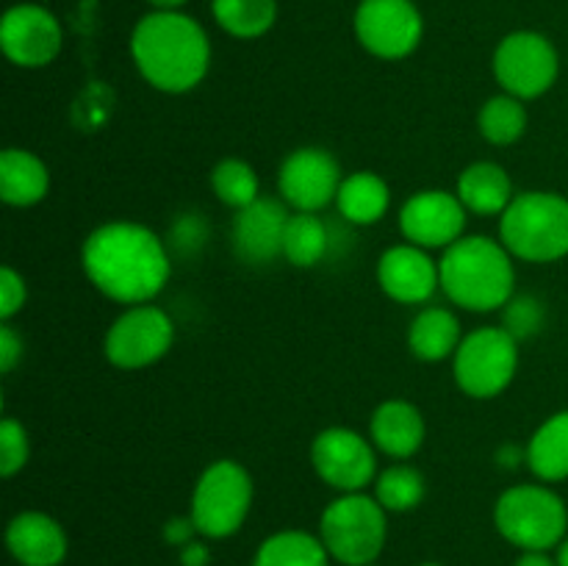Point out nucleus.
<instances>
[{"instance_id":"obj_1","label":"nucleus","mask_w":568,"mask_h":566,"mask_svg":"<svg viewBox=\"0 0 568 566\" xmlns=\"http://www.w3.org/2000/svg\"><path fill=\"white\" fill-rule=\"evenodd\" d=\"M81 266L100 294L122 305H142L170 283L172 255L148 225L120 220L83 239Z\"/></svg>"},{"instance_id":"obj_2","label":"nucleus","mask_w":568,"mask_h":566,"mask_svg":"<svg viewBox=\"0 0 568 566\" xmlns=\"http://www.w3.org/2000/svg\"><path fill=\"white\" fill-rule=\"evenodd\" d=\"M131 55L139 75L166 94L192 92L211 67L205 28L183 11H150L131 33Z\"/></svg>"},{"instance_id":"obj_3","label":"nucleus","mask_w":568,"mask_h":566,"mask_svg":"<svg viewBox=\"0 0 568 566\" xmlns=\"http://www.w3.org/2000/svg\"><path fill=\"white\" fill-rule=\"evenodd\" d=\"M442 292L458 309L488 314L510 303L516 292L514 255L488 236H464L444 250L438 261Z\"/></svg>"},{"instance_id":"obj_4","label":"nucleus","mask_w":568,"mask_h":566,"mask_svg":"<svg viewBox=\"0 0 568 566\" xmlns=\"http://www.w3.org/2000/svg\"><path fill=\"white\" fill-rule=\"evenodd\" d=\"M499 242L530 264L568 255V198L558 192H521L499 216Z\"/></svg>"},{"instance_id":"obj_5","label":"nucleus","mask_w":568,"mask_h":566,"mask_svg":"<svg viewBox=\"0 0 568 566\" xmlns=\"http://www.w3.org/2000/svg\"><path fill=\"white\" fill-rule=\"evenodd\" d=\"M494 525L499 536L521 553H549L568 536V508L564 497L549 486L521 483L499 494L494 505Z\"/></svg>"},{"instance_id":"obj_6","label":"nucleus","mask_w":568,"mask_h":566,"mask_svg":"<svg viewBox=\"0 0 568 566\" xmlns=\"http://www.w3.org/2000/svg\"><path fill=\"white\" fill-rule=\"evenodd\" d=\"M320 538L333 560L344 566H369L381 558L388 538V511L375 494H338L322 511Z\"/></svg>"},{"instance_id":"obj_7","label":"nucleus","mask_w":568,"mask_h":566,"mask_svg":"<svg viewBox=\"0 0 568 566\" xmlns=\"http://www.w3.org/2000/svg\"><path fill=\"white\" fill-rule=\"evenodd\" d=\"M255 486L239 461L220 458L200 472L192 488L189 516L203 538H231L242 530L253 508Z\"/></svg>"},{"instance_id":"obj_8","label":"nucleus","mask_w":568,"mask_h":566,"mask_svg":"<svg viewBox=\"0 0 568 566\" xmlns=\"http://www.w3.org/2000/svg\"><path fill=\"white\" fill-rule=\"evenodd\" d=\"M519 370V342L499 327H477L466 333L453 355L455 383L475 400L499 397Z\"/></svg>"},{"instance_id":"obj_9","label":"nucleus","mask_w":568,"mask_h":566,"mask_svg":"<svg viewBox=\"0 0 568 566\" xmlns=\"http://www.w3.org/2000/svg\"><path fill=\"white\" fill-rule=\"evenodd\" d=\"M558 75V50L538 31L508 33L494 50V78L505 94L536 100L555 87Z\"/></svg>"},{"instance_id":"obj_10","label":"nucleus","mask_w":568,"mask_h":566,"mask_svg":"<svg viewBox=\"0 0 568 566\" xmlns=\"http://www.w3.org/2000/svg\"><path fill=\"white\" fill-rule=\"evenodd\" d=\"M175 344V322L159 305H128L105 331L103 353L120 370H144Z\"/></svg>"},{"instance_id":"obj_11","label":"nucleus","mask_w":568,"mask_h":566,"mask_svg":"<svg viewBox=\"0 0 568 566\" xmlns=\"http://www.w3.org/2000/svg\"><path fill=\"white\" fill-rule=\"evenodd\" d=\"M353 26L361 48L383 61L408 59L425 37L414 0H361Z\"/></svg>"},{"instance_id":"obj_12","label":"nucleus","mask_w":568,"mask_h":566,"mask_svg":"<svg viewBox=\"0 0 568 566\" xmlns=\"http://www.w3.org/2000/svg\"><path fill=\"white\" fill-rule=\"evenodd\" d=\"M372 438L349 427H325L311 442V466L325 486L338 494L364 492L377 481V453Z\"/></svg>"},{"instance_id":"obj_13","label":"nucleus","mask_w":568,"mask_h":566,"mask_svg":"<svg viewBox=\"0 0 568 566\" xmlns=\"http://www.w3.org/2000/svg\"><path fill=\"white\" fill-rule=\"evenodd\" d=\"M64 44V31L53 11L37 3L11 6L0 22V48L14 67L39 70L53 64Z\"/></svg>"},{"instance_id":"obj_14","label":"nucleus","mask_w":568,"mask_h":566,"mask_svg":"<svg viewBox=\"0 0 568 566\" xmlns=\"http://www.w3.org/2000/svg\"><path fill=\"white\" fill-rule=\"evenodd\" d=\"M342 181V166L325 148H297L283 159L277 172L283 203L308 214H320L322 209L336 203Z\"/></svg>"},{"instance_id":"obj_15","label":"nucleus","mask_w":568,"mask_h":566,"mask_svg":"<svg viewBox=\"0 0 568 566\" xmlns=\"http://www.w3.org/2000/svg\"><path fill=\"white\" fill-rule=\"evenodd\" d=\"M466 214L469 211L455 192L422 189L405 200L399 211V231L410 244H419L425 250H447L449 244L464 239Z\"/></svg>"},{"instance_id":"obj_16","label":"nucleus","mask_w":568,"mask_h":566,"mask_svg":"<svg viewBox=\"0 0 568 566\" xmlns=\"http://www.w3.org/2000/svg\"><path fill=\"white\" fill-rule=\"evenodd\" d=\"M377 283L394 303L422 305L442 289V270L419 244H394L377 261Z\"/></svg>"},{"instance_id":"obj_17","label":"nucleus","mask_w":568,"mask_h":566,"mask_svg":"<svg viewBox=\"0 0 568 566\" xmlns=\"http://www.w3.org/2000/svg\"><path fill=\"white\" fill-rule=\"evenodd\" d=\"M286 203L272 198H258L247 209L236 211L231 228L233 253L250 266L272 264L283 255V236L288 225Z\"/></svg>"},{"instance_id":"obj_18","label":"nucleus","mask_w":568,"mask_h":566,"mask_svg":"<svg viewBox=\"0 0 568 566\" xmlns=\"http://www.w3.org/2000/svg\"><path fill=\"white\" fill-rule=\"evenodd\" d=\"M6 547L20 566H61L70 538L61 522L44 511H22L6 527Z\"/></svg>"},{"instance_id":"obj_19","label":"nucleus","mask_w":568,"mask_h":566,"mask_svg":"<svg viewBox=\"0 0 568 566\" xmlns=\"http://www.w3.org/2000/svg\"><path fill=\"white\" fill-rule=\"evenodd\" d=\"M425 433V416L408 400H386L377 405L369 420L372 444L394 461H405L419 453Z\"/></svg>"},{"instance_id":"obj_20","label":"nucleus","mask_w":568,"mask_h":566,"mask_svg":"<svg viewBox=\"0 0 568 566\" xmlns=\"http://www.w3.org/2000/svg\"><path fill=\"white\" fill-rule=\"evenodd\" d=\"M455 194L466 205V211L477 216H503L510 200L516 198L508 170L497 161H475L466 166L458 175Z\"/></svg>"},{"instance_id":"obj_21","label":"nucleus","mask_w":568,"mask_h":566,"mask_svg":"<svg viewBox=\"0 0 568 566\" xmlns=\"http://www.w3.org/2000/svg\"><path fill=\"white\" fill-rule=\"evenodd\" d=\"M50 192V170L37 153L6 148L0 155V198L14 209H31Z\"/></svg>"},{"instance_id":"obj_22","label":"nucleus","mask_w":568,"mask_h":566,"mask_svg":"<svg viewBox=\"0 0 568 566\" xmlns=\"http://www.w3.org/2000/svg\"><path fill=\"white\" fill-rule=\"evenodd\" d=\"M464 342L460 320L449 309H422L408 327L410 353L427 364H438L444 358H453L455 350Z\"/></svg>"},{"instance_id":"obj_23","label":"nucleus","mask_w":568,"mask_h":566,"mask_svg":"<svg viewBox=\"0 0 568 566\" xmlns=\"http://www.w3.org/2000/svg\"><path fill=\"white\" fill-rule=\"evenodd\" d=\"M392 205V189L377 172L361 170L342 181L336 194V209L353 225H375Z\"/></svg>"},{"instance_id":"obj_24","label":"nucleus","mask_w":568,"mask_h":566,"mask_svg":"<svg viewBox=\"0 0 568 566\" xmlns=\"http://www.w3.org/2000/svg\"><path fill=\"white\" fill-rule=\"evenodd\" d=\"M527 461L532 475L544 483H560L568 477V408L549 416L527 442Z\"/></svg>"},{"instance_id":"obj_25","label":"nucleus","mask_w":568,"mask_h":566,"mask_svg":"<svg viewBox=\"0 0 568 566\" xmlns=\"http://www.w3.org/2000/svg\"><path fill=\"white\" fill-rule=\"evenodd\" d=\"M325 542L308 530H277L258 544L253 566H331Z\"/></svg>"},{"instance_id":"obj_26","label":"nucleus","mask_w":568,"mask_h":566,"mask_svg":"<svg viewBox=\"0 0 568 566\" xmlns=\"http://www.w3.org/2000/svg\"><path fill=\"white\" fill-rule=\"evenodd\" d=\"M331 250V231L320 214L308 211H294L288 216L286 236H283V259L292 266L308 270L316 266Z\"/></svg>"},{"instance_id":"obj_27","label":"nucleus","mask_w":568,"mask_h":566,"mask_svg":"<svg viewBox=\"0 0 568 566\" xmlns=\"http://www.w3.org/2000/svg\"><path fill=\"white\" fill-rule=\"evenodd\" d=\"M216 26L236 39H258L275 26L277 0H211Z\"/></svg>"},{"instance_id":"obj_28","label":"nucleus","mask_w":568,"mask_h":566,"mask_svg":"<svg viewBox=\"0 0 568 566\" xmlns=\"http://www.w3.org/2000/svg\"><path fill=\"white\" fill-rule=\"evenodd\" d=\"M527 114L525 100L514 98V94H497V98H488L483 103L480 114H477V128H480V137L486 142L497 144V148H508L516 144L527 131Z\"/></svg>"},{"instance_id":"obj_29","label":"nucleus","mask_w":568,"mask_h":566,"mask_svg":"<svg viewBox=\"0 0 568 566\" xmlns=\"http://www.w3.org/2000/svg\"><path fill=\"white\" fill-rule=\"evenodd\" d=\"M427 494L425 475L410 464H392L375 481V499L388 514H408Z\"/></svg>"},{"instance_id":"obj_30","label":"nucleus","mask_w":568,"mask_h":566,"mask_svg":"<svg viewBox=\"0 0 568 566\" xmlns=\"http://www.w3.org/2000/svg\"><path fill=\"white\" fill-rule=\"evenodd\" d=\"M211 189H214L216 200L231 209L242 211L253 205L261 198V181L253 164L242 159H222L220 164L211 170Z\"/></svg>"},{"instance_id":"obj_31","label":"nucleus","mask_w":568,"mask_h":566,"mask_svg":"<svg viewBox=\"0 0 568 566\" xmlns=\"http://www.w3.org/2000/svg\"><path fill=\"white\" fill-rule=\"evenodd\" d=\"M28 458H31V438L26 425L14 416H6L0 422V475L14 477L17 472L26 469Z\"/></svg>"},{"instance_id":"obj_32","label":"nucleus","mask_w":568,"mask_h":566,"mask_svg":"<svg viewBox=\"0 0 568 566\" xmlns=\"http://www.w3.org/2000/svg\"><path fill=\"white\" fill-rule=\"evenodd\" d=\"M503 316L505 331H508L516 342H521V338H530L541 331L547 311H544L541 300L532 297V294H519V297L514 294L510 303L503 309Z\"/></svg>"},{"instance_id":"obj_33","label":"nucleus","mask_w":568,"mask_h":566,"mask_svg":"<svg viewBox=\"0 0 568 566\" xmlns=\"http://www.w3.org/2000/svg\"><path fill=\"white\" fill-rule=\"evenodd\" d=\"M26 277H22L14 266H3V270H0V320L11 322V316L20 314V311L26 309Z\"/></svg>"},{"instance_id":"obj_34","label":"nucleus","mask_w":568,"mask_h":566,"mask_svg":"<svg viewBox=\"0 0 568 566\" xmlns=\"http://www.w3.org/2000/svg\"><path fill=\"white\" fill-rule=\"evenodd\" d=\"M20 358H22L20 333L14 331L11 322H3V325H0V372L9 375V372L20 364Z\"/></svg>"},{"instance_id":"obj_35","label":"nucleus","mask_w":568,"mask_h":566,"mask_svg":"<svg viewBox=\"0 0 568 566\" xmlns=\"http://www.w3.org/2000/svg\"><path fill=\"white\" fill-rule=\"evenodd\" d=\"M200 533L197 527H194L192 516H181V519H170L164 527V538L166 544H172V547H186L189 542H194Z\"/></svg>"},{"instance_id":"obj_36","label":"nucleus","mask_w":568,"mask_h":566,"mask_svg":"<svg viewBox=\"0 0 568 566\" xmlns=\"http://www.w3.org/2000/svg\"><path fill=\"white\" fill-rule=\"evenodd\" d=\"M209 560H211L209 547H205L203 542H197V538H194V542H189L186 547H181V564L183 566H209Z\"/></svg>"},{"instance_id":"obj_37","label":"nucleus","mask_w":568,"mask_h":566,"mask_svg":"<svg viewBox=\"0 0 568 566\" xmlns=\"http://www.w3.org/2000/svg\"><path fill=\"white\" fill-rule=\"evenodd\" d=\"M516 566H558V558H552L549 553H541V549H530V553H521Z\"/></svg>"},{"instance_id":"obj_38","label":"nucleus","mask_w":568,"mask_h":566,"mask_svg":"<svg viewBox=\"0 0 568 566\" xmlns=\"http://www.w3.org/2000/svg\"><path fill=\"white\" fill-rule=\"evenodd\" d=\"M148 3L153 6V11H181L189 0H148Z\"/></svg>"},{"instance_id":"obj_39","label":"nucleus","mask_w":568,"mask_h":566,"mask_svg":"<svg viewBox=\"0 0 568 566\" xmlns=\"http://www.w3.org/2000/svg\"><path fill=\"white\" fill-rule=\"evenodd\" d=\"M555 558H558V566H568V536L560 542L558 555H555Z\"/></svg>"},{"instance_id":"obj_40","label":"nucleus","mask_w":568,"mask_h":566,"mask_svg":"<svg viewBox=\"0 0 568 566\" xmlns=\"http://www.w3.org/2000/svg\"><path fill=\"white\" fill-rule=\"evenodd\" d=\"M419 566H442V564H433V560H430V564H419Z\"/></svg>"},{"instance_id":"obj_41","label":"nucleus","mask_w":568,"mask_h":566,"mask_svg":"<svg viewBox=\"0 0 568 566\" xmlns=\"http://www.w3.org/2000/svg\"><path fill=\"white\" fill-rule=\"evenodd\" d=\"M369 566H377V564H369Z\"/></svg>"}]
</instances>
